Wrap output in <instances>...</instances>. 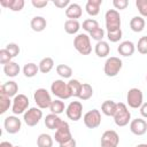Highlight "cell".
I'll return each instance as SVG.
<instances>
[{
    "label": "cell",
    "instance_id": "cell-19",
    "mask_svg": "<svg viewBox=\"0 0 147 147\" xmlns=\"http://www.w3.org/2000/svg\"><path fill=\"white\" fill-rule=\"evenodd\" d=\"M45 125L47 129L49 130H57L59 126L62 124V119L59 117V115H55V114H48L46 117H45Z\"/></svg>",
    "mask_w": 147,
    "mask_h": 147
},
{
    "label": "cell",
    "instance_id": "cell-29",
    "mask_svg": "<svg viewBox=\"0 0 147 147\" xmlns=\"http://www.w3.org/2000/svg\"><path fill=\"white\" fill-rule=\"evenodd\" d=\"M92 95H93V87L90 84H87V83H83L78 99H80L83 101H86V100L91 99Z\"/></svg>",
    "mask_w": 147,
    "mask_h": 147
},
{
    "label": "cell",
    "instance_id": "cell-21",
    "mask_svg": "<svg viewBox=\"0 0 147 147\" xmlns=\"http://www.w3.org/2000/svg\"><path fill=\"white\" fill-rule=\"evenodd\" d=\"M101 5H102V0H88L85 5L86 13L91 16H96L100 13Z\"/></svg>",
    "mask_w": 147,
    "mask_h": 147
},
{
    "label": "cell",
    "instance_id": "cell-25",
    "mask_svg": "<svg viewBox=\"0 0 147 147\" xmlns=\"http://www.w3.org/2000/svg\"><path fill=\"white\" fill-rule=\"evenodd\" d=\"M146 22L141 16H133L130 21V28L133 32H141L145 29Z\"/></svg>",
    "mask_w": 147,
    "mask_h": 147
},
{
    "label": "cell",
    "instance_id": "cell-27",
    "mask_svg": "<svg viewBox=\"0 0 147 147\" xmlns=\"http://www.w3.org/2000/svg\"><path fill=\"white\" fill-rule=\"evenodd\" d=\"M80 29V24L77 20H67L64 22V31L68 34H75Z\"/></svg>",
    "mask_w": 147,
    "mask_h": 147
},
{
    "label": "cell",
    "instance_id": "cell-18",
    "mask_svg": "<svg viewBox=\"0 0 147 147\" xmlns=\"http://www.w3.org/2000/svg\"><path fill=\"white\" fill-rule=\"evenodd\" d=\"M82 14H83L82 7L78 3H75V2L70 3L65 9V16L69 20H77L82 16Z\"/></svg>",
    "mask_w": 147,
    "mask_h": 147
},
{
    "label": "cell",
    "instance_id": "cell-49",
    "mask_svg": "<svg viewBox=\"0 0 147 147\" xmlns=\"http://www.w3.org/2000/svg\"><path fill=\"white\" fill-rule=\"evenodd\" d=\"M136 147H147V144H139V145H137Z\"/></svg>",
    "mask_w": 147,
    "mask_h": 147
},
{
    "label": "cell",
    "instance_id": "cell-31",
    "mask_svg": "<svg viewBox=\"0 0 147 147\" xmlns=\"http://www.w3.org/2000/svg\"><path fill=\"white\" fill-rule=\"evenodd\" d=\"M38 147H53V138L47 133H41L37 138Z\"/></svg>",
    "mask_w": 147,
    "mask_h": 147
},
{
    "label": "cell",
    "instance_id": "cell-30",
    "mask_svg": "<svg viewBox=\"0 0 147 147\" xmlns=\"http://www.w3.org/2000/svg\"><path fill=\"white\" fill-rule=\"evenodd\" d=\"M64 109H67L65 106H64V102H63L62 100H60V99L53 100L52 103H51V106H49L51 113H52V114H55V115L62 114V113L64 111Z\"/></svg>",
    "mask_w": 147,
    "mask_h": 147
},
{
    "label": "cell",
    "instance_id": "cell-6",
    "mask_svg": "<svg viewBox=\"0 0 147 147\" xmlns=\"http://www.w3.org/2000/svg\"><path fill=\"white\" fill-rule=\"evenodd\" d=\"M33 99H34V102L37 103V106L40 108V109H46V108H49L51 103H52V98H51V94L48 93V91L46 88H38L34 91L33 93Z\"/></svg>",
    "mask_w": 147,
    "mask_h": 147
},
{
    "label": "cell",
    "instance_id": "cell-15",
    "mask_svg": "<svg viewBox=\"0 0 147 147\" xmlns=\"http://www.w3.org/2000/svg\"><path fill=\"white\" fill-rule=\"evenodd\" d=\"M130 131L136 136H142L147 132V122L142 118H136L130 122Z\"/></svg>",
    "mask_w": 147,
    "mask_h": 147
},
{
    "label": "cell",
    "instance_id": "cell-23",
    "mask_svg": "<svg viewBox=\"0 0 147 147\" xmlns=\"http://www.w3.org/2000/svg\"><path fill=\"white\" fill-rule=\"evenodd\" d=\"M116 109H117V103L115 101H113V100H106L101 105V111L106 116L114 117V115L116 113Z\"/></svg>",
    "mask_w": 147,
    "mask_h": 147
},
{
    "label": "cell",
    "instance_id": "cell-38",
    "mask_svg": "<svg viewBox=\"0 0 147 147\" xmlns=\"http://www.w3.org/2000/svg\"><path fill=\"white\" fill-rule=\"evenodd\" d=\"M137 49L140 54H144V55L147 54V36H144L138 40Z\"/></svg>",
    "mask_w": 147,
    "mask_h": 147
},
{
    "label": "cell",
    "instance_id": "cell-46",
    "mask_svg": "<svg viewBox=\"0 0 147 147\" xmlns=\"http://www.w3.org/2000/svg\"><path fill=\"white\" fill-rule=\"evenodd\" d=\"M76 145H77L76 140L74 138H71L70 140H68V141H65L63 144H60V147H76Z\"/></svg>",
    "mask_w": 147,
    "mask_h": 147
},
{
    "label": "cell",
    "instance_id": "cell-44",
    "mask_svg": "<svg viewBox=\"0 0 147 147\" xmlns=\"http://www.w3.org/2000/svg\"><path fill=\"white\" fill-rule=\"evenodd\" d=\"M53 3H54V6L57 7V8H65V9H67V7H68L71 2H70L69 0H54Z\"/></svg>",
    "mask_w": 147,
    "mask_h": 147
},
{
    "label": "cell",
    "instance_id": "cell-9",
    "mask_svg": "<svg viewBox=\"0 0 147 147\" xmlns=\"http://www.w3.org/2000/svg\"><path fill=\"white\" fill-rule=\"evenodd\" d=\"M28 107H29V99L26 95L17 94L16 96H14L13 105H11V111L15 115H20V114L25 113L28 110Z\"/></svg>",
    "mask_w": 147,
    "mask_h": 147
},
{
    "label": "cell",
    "instance_id": "cell-28",
    "mask_svg": "<svg viewBox=\"0 0 147 147\" xmlns=\"http://www.w3.org/2000/svg\"><path fill=\"white\" fill-rule=\"evenodd\" d=\"M38 67H39V71L41 74H48L53 69V67H54V61H53L52 57H48V56L47 57H44L39 62Z\"/></svg>",
    "mask_w": 147,
    "mask_h": 147
},
{
    "label": "cell",
    "instance_id": "cell-33",
    "mask_svg": "<svg viewBox=\"0 0 147 147\" xmlns=\"http://www.w3.org/2000/svg\"><path fill=\"white\" fill-rule=\"evenodd\" d=\"M68 87H69V91L71 93V96H75V98H78L79 96L80 88H82V83H79V80H77V79H70L68 82Z\"/></svg>",
    "mask_w": 147,
    "mask_h": 147
},
{
    "label": "cell",
    "instance_id": "cell-34",
    "mask_svg": "<svg viewBox=\"0 0 147 147\" xmlns=\"http://www.w3.org/2000/svg\"><path fill=\"white\" fill-rule=\"evenodd\" d=\"M82 26H83V29H84L86 32H90V33H91L92 31H94L95 29L100 28L98 21L94 20V18H87V20H85V21L83 22Z\"/></svg>",
    "mask_w": 147,
    "mask_h": 147
},
{
    "label": "cell",
    "instance_id": "cell-11",
    "mask_svg": "<svg viewBox=\"0 0 147 147\" xmlns=\"http://www.w3.org/2000/svg\"><path fill=\"white\" fill-rule=\"evenodd\" d=\"M65 114L68 118L74 122L79 121L83 115V105L79 101H71L65 109Z\"/></svg>",
    "mask_w": 147,
    "mask_h": 147
},
{
    "label": "cell",
    "instance_id": "cell-39",
    "mask_svg": "<svg viewBox=\"0 0 147 147\" xmlns=\"http://www.w3.org/2000/svg\"><path fill=\"white\" fill-rule=\"evenodd\" d=\"M136 6L141 17H147V0H136Z\"/></svg>",
    "mask_w": 147,
    "mask_h": 147
},
{
    "label": "cell",
    "instance_id": "cell-37",
    "mask_svg": "<svg viewBox=\"0 0 147 147\" xmlns=\"http://www.w3.org/2000/svg\"><path fill=\"white\" fill-rule=\"evenodd\" d=\"M122 36H123V32L121 29L116 30V31H111V32H107V38L109 41L111 42H117L122 39Z\"/></svg>",
    "mask_w": 147,
    "mask_h": 147
},
{
    "label": "cell",
    "instance_id": "cell-36",
    "mask_svg": "<svg viewBox=\"0 0 147 147\" xmlns=\"http://www.w3.org/2000/svg\"><path fill=\"white\" fill-rule=\"evenodd\" d=\"M11 106V101H10V98H8L7 95L5 94H0V114H5L9 107Z\"/></svg>",
    "mask_w": 147,
    "mask_h": 147
},
{
    "label": "cell",
    "instance_id": "cell-47",
    "mask_svg": "<svg viewBox=\"0 0 147 147\" xmlns=\"http://www.w3.org/2000/svg\"><path fill=\"white\" fill-rule=\"evenodd\" d=\"M140 114L144 118H147V102H144L140 107Z\"/></svg>",
    "mask_w": 147,
    "mask_h": 147
},
{
    "label": "cell",
    "instance_id": "cell-5",
    "mask_svg": "<svg viewBox=\"0 0 147 147\" xmlns=\"http://www.w3.org/2000/svg\"><path fill=\"white\" fill-rule=\"evenodd\" d=\"M105 20H106L107 32H111V31H116L121 29V16L116 9L107 10L105 15Z\"/></svg>",
    "mask_w": 147,
    "mask_h": 147
},
{
    "label": "cell",
    "instance_id": "cell-40",
    "mask_svg": "<svg viewBox=\"0 0 147 147\" xmlns=\"http://www.w3.org/2000/svg\"><path fill=\"white\" fill-rule=\"evenodd\" d=\"M11 55H10V53L6 49V48H2V49H0V63L1 64H7V63H9V62H11Z\"/></svg>",
    "mask_w": 147,
    "mask_h": 147
},
{
    "label": "cell",
    "instance_id": "cell-2",
    "mask_svg": "<svg viewBox=\"0 0 147 147\" xmlns=\"http://www.w3.org/2000/svg\"><path fill=\"white\" fill-rule=\"evenodd\" d=\"M114 122L117 126H125L131 122V113L123 102L117 103V109L114 115Z\"/></svg>",
    "mask_w": 147,
    "mask_h": 147
},
{
    "label": "cell",
    "instance_id": "cell-1",
    "mask_svg": "<svg viewBox=\"0 0 147 147\" xmlns=\"http://www.w3.org/2000/svg\"><path fill=\"white\" fill-rule=\"evenodd\" d=\"M91 37L86 33H78L74 39V46L76 51L82 55H88L92 52L91 45Z\"/></svg>",
    "mask_w": 147,
    "mask_h": 147
},
{
    "label": "cell",
    "instance_id": "cell-24",
    "mask_svg": "<svg viewBox=\"0 0 147 147\" xmlns=\"http://www.w3.org/2000/svg\"><path fill=\"white\" fill-rule=\"evenodd\" d=\"M94 52L99 57H106L107 55H109L110 53V46L107 41L102 40V41H98L95 44L94 47Z\"/></svg>",
    "mask_w": 147,
    "mask_h": 147
},
{
    "label": "cell",
    "instance_id": "cell-32",
    "mask_svg": "<svg viewBox=\"0 0 147 147\" xmlns=\"http://www.w3.org/2000/svg\"><path fill=\"white\" fill-rule=\"evenodd\" d=\"M38 71H39V67H38L36 63H32V62L26 63V64L23 67V74H24V76L28 77V78L34 77V76L38 74Z\"/></svg>",
    "mask_w": 147,
    "mask_h": 147
},
{
    "label": "cell",
    "instance_id": "cell-41",
    "mask_svg": "<svg viewBox=\"0 0 147 147\" xmlns=\"http://www.w3.org/2000/svg\"><path fill=\"white\" fill-rule=\"evenodd\" d=\"M90 37H91L92 39L96 40V42H98V41H102V39H103V37H105V31H103L102 28H98V29H95L94 31H92V32L90 33Z\"/></svg>",
    "mask_w": 147,
    "mask_h": 147
},
{
    "label": "cell",
    "instance_id": "cell-7",
    "mask_svg": "<svg viewBox=\"0 0 147 147\" xmlns=\"http://www.w3.org/2000/svg\"><path fill=\"white\" fill-rule=\"evenodd\" d=\"M42 118V111L39 107H31L29 108L23 116V119L28 126H36L40 119Z\"/></svg>",
    "mask_w": 147,
    "mask_h": 147
},
{
    "label": "cell",
    "instance_id": "cell-35",
    "mask_svg": "<svg viewBox=\"0 0 147 147\" xmlns=\"http://www.w3.org/2000/svg\"><path fill=\"white\" fill-rule=\"evenodd\" d=\"M56 72L62 78H70L72 75V69L67 64H59L56 67Z\"/></svg>",
    "mask_w": 147,
    "mask_h": 147
},
{
    "label": "cell",
    "instance_id": "cell-43",
    "mask_svg": "<svg viewBox=\"0 0 147 147\" xmlns=\"http://www.w3.org/2000/svg\"><path fill=\"white\" fill-rule=\"evenodd\" d=\"M113 5H114L115 9L123 10V9H125L129 6V1L127 0H114L113 1Z\"/></svg>",
    "mask_w": 147,
    "mask_h": 147
},
{
    "label": "cell",
    "instance_id": "cell-42",
    "mask_svg": "<svg viewBox=\"0 0 147 147\" xmlns=\"http://www.w3.org/2000/svg\"><path fill=\"white\" fill-rule=\"evenodd\" d=\"M5 48L10 53V55H11L13 59L16 57L20 54V46L17 44H15V42H9Z\"/></svg>",
    "mask_w": 147,
    "mask_h": 147
},
{
    "label": "cell",
    "instance_id": "cell-12",
    "mask_svg": "<svg viewBox=\"0 0 147 147\" xmlns=\"http://www.w3.org/2000/svg\"><path fill=\"white\" fill-rule=\"evenodd\" d=\"M72 138V134H71V131H70V126L68 124V122H62V124L59 126L57 130H55V134H54V139L56 142L60 144H63L68 140H70Z\"/></svg>",
    "mask_w": 147,
    "mask_h": 147
},
{
    "label": "cell",
    "instance_id": "cell-26",
    "mask_svg": "<svg viewBox=\"0 0 147 147\" xmlns=\"http://www.w3.org/2000/svg\"><path fill=\"white\" fill-rule=\"evenodd\" d=\"M20 70H21L20 65L14 61H11V62H9V63L3 65V72L8 77H16L20 74Z\"/></svg>",
    "mask_w": 147,
    "mask_h": 147
},
{
    "label": "cell",
    "instance_id": "cell-13",
    "mask_svg": "<svg viewBox=\"0 0 147 147\" xmlns=\"http://www.w3.org/2000/svg\"><path fill=\"white\" fill-rule=\"evenodd\" d=\"M119 142V137L116 131L107 130L101 137V147H117Z\"/></svg>",
    "mask_w": 147,
    "mask_h": 147
},
{
    "label": "cell",
    "instance_id": "cell-8",
    "mask_svg": "<svg viewBox=\"0 0 147 147\" xmlns=\"http://www.w3.org/2000/svg\"><path fill=\"white\" fill-rule=\"evenodd\" d=\"M126 101H127L129 107H131L133 109L140 108L141 105L144 103V95H142L141 90H139L137 87L130 88L127 92V95H126Z\"/></svg>",
    "mask_w": 147,
    "mask_h": 147
},
{
    "label": "cell",
    "instance_id": "cell-10",
    "mask_svg": "<svg viewBox=\"0 0 147 147\" xmlns=\"http://www.w3.org/2000/svg\"><path fill=\"white\" fill-rule=\"evenodd\" d=\"M83 121L86 127L95 129L101 124V114L98 109H92L83 116Z\"/></svg>",
    "mask_w": 147,
    "mask_h": 147
},
{
    "label": "cell",
    "instance_id": "cell-16",
    "mask_svg": "<svg viewBox=\"0 0 147 147\" xmlns=\"http://www.w3.org/2000/svg\"><path fill=\"white\" fill-rule=\"evenodd\" d=\"M17 92H18V85L14 80H9V82L2 84L0 87V94H5L8 98L16 96Z\"/></svg>",
    "mask_w": 147,
    "mask_h": 147
},
{
    "label": "cell",
    "instance_id": "cell-3",
    "mask_svg": "<svg viewBox=\"0 0 147 147\" xmlns=\"http://www.w3.org/2000/svg\"><path fill=\"white\" fill-rule=\"evenodd\" d=\"M51 92L60 100H67L71 98V93L68 87V83L62 79H55L51 85Z\"/></svg>",
    "mask_w": 147,
    "mask_h": 147
},
{
    "label": "cell",
    "instance_id": "cell-4",
    "mask_svg": "<svg viewBox=\"0 0 147 147\" xmlns=\"http://www.w3.org/2000/svg\"><path fill=\"white\" fill-rule=\"evenodd\" d=\"M122 67H123V62L119 57L110 56L105 62V67H103L105 75L108 76V77H115V76L118 75Z\"/></svg>",
    "mask_w": 147,
    "mask_h": 147
},
{
    "label": "cell",
    "instance_id": "cell-51",
    "mask_svg": "<svg viewBox=\"0 0 147 147\" xmlns=\"http://www.w3.org/2000/svg\"><path fill=\"white\" fill-rule=\"evenodd\" d=\"M146 82H147V76H146Z\"/></svg>",
    "mask_w": 147,
    "mask_h": 147
},
{
    "label": "cell",
    "instance_id": "cell-14",
    "mask_svg": "<svg viewBox=\"0 0 147 147\" xmlns=\"http://www.w3.org/2000/svg\"><path fill=\"white\" fill-rule=\"evenodd\" d=\"M3 126H5V130L7 133L9 134H15L17 133L20 130H21V126H22V122L18 117L16 116H8L5 118V122H3Z\"/></svg>",
    "mask_w": 147,
    "mask_h": 147
},
{
    "label": "cell",
    "instance_id": "cell-22",
    "mask_svg": "<svg viewBox=\"0 0 147 147\" xmlns=\"http://www.w3.org/2000/svg\"><path fill=\"white\" fill-rule=\"evenodd\" d=\"M47 22L42 16H34L31 22H30V26L34 32H41L46 29Z\"/></svg>",
    "mask_w": 147,
    "mask_h": 147
},
{
    "label": "cell",
    "instance_id": "cell-45",
    "mask_svg": "<svg viewBox=\"0 0 147 147\" xmlns=\"http://www.w3.org/2000/svg\"><path fill=\"white\" fill-rule=\"evenodd\" d=\"M31 3L36 8H44V7H46L48 5V1L47 0H32Z\"/></svg>",
    "mask_w": 147,
    "mask_h": 147
},
{
    "label": "cell",
    "instance_id": "cell-50",
    "mask_svg": "<svg viewBox=\"0 0 147 147\" xmlns=\"http://www.w3.org/2000/svg\"><path fill=\"white\" fill-rule=\"evenodd\" d=\"M14 147H21V146H14Z\"/></svg>",
    "mask_w": 147,
    "mask_h": 147
},
{
    "label": "cell",
    "instance_id": "cell-17",
    "mask_svg": "<svg viewBox=\"0 0 147 147\" xmlns=\"http://www.w3.org/2000/svg\"><path fill=\"white\" fill-rule=\"evenodd\" d=\"M134 51H136V46H134V44H133L132 41H130V40L122 41V42L118 45V47H117V52L119 53V55L125 56V57L133 55Z\"/></svg>",
    "mask_w": 147,
    "mask_h": 147
},
{
    "label": "cell",
    "instance_id": "cell-20",
    "mask_svg": "<svg viewBox=\"0 0 147 147\" xmlns=\"http://www.w3.org/2000/svg\"><path fill=\"white\" fill-rule=\"evenodd\" d=\"M0 5L5 8L10 9L11 11H20L23 9L25 2L24 0H1Z\"/></svg>",
    "mask_w": 147,
    "mask_h": 147
},
{
    "label": "cell",
    "instance_id": "cell-48",
    "mask_svg": "<svg viewBox=\"0 0 147 147\" xmlns=\"http://www.w3.org/2000/svg\"><path fill=\"white\" fill-rule=\"evenodd\" d=\"M0 147H14L9 141H2L1 144H0Z\"/></svg>",
    "mask_w": 147,
    "mask_h": 147
}]
</instances>
